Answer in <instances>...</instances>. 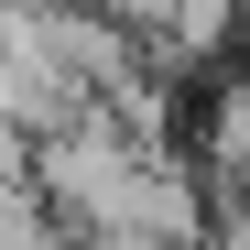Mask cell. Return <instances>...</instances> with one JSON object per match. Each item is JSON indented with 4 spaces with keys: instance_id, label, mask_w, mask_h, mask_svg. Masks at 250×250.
I'll return each instance as SVG.
<instances>
[{
    "instance_id": "obj_1",
    "label": "cell",
    "mask_w": 250,
    "mask_h": 250,
    "mask_svg": "<svg viewBox=\"0 0 250 250\" xmlns=\"http://www.w3.org/2000/svg\"><path fill=\"white\" fill-rule=\"evenodd\" d=\"M0 250H55V239L33 229V218H11V207H0Z\"/></svg>"
}]
</instances>
